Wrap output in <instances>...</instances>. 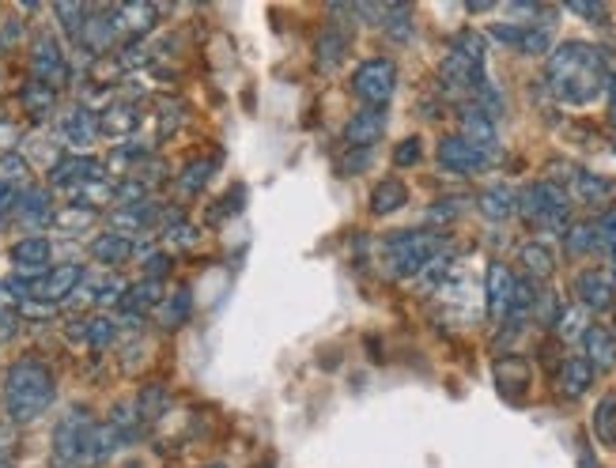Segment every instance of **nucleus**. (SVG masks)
Instances as JSON below:
<instances>
[{
    "label": "nucleus",
    "instance_id": "1",
    "mask_svg": "<svg viewBox=\"0 0 616 468\" xmlns=\"http://www.w3.org/2000/svg\"><path fill=\"white\" fill-rule=\"evenodd\" d=\"M544 76L563 106H590L605 95L616 68L609 53L590 46V42H560L544 61Z\"/></svg>",
    "mask_w": 616,
    "mask_h": 468
},
{
    "label": "nucleus",
    "instance_id": "2",
    "mask_svg": "<svg viewBox=\"0 0 616 468\" xmlns=\"http://www.w3.org/2000/svg\"><path fill=\"white\" fill-rule=\"evenodd\" d=\"M118 449V438L107 423H95L87 409H73L54 431L50 468H91L102 465Z\"/></svg>",
    "mask_w": 616,
    "mask_h": 468
},
{
    "label": "nucleus",
    "instance_id": "3",
    "mask_svg": "<svg viewBox=\"0 0 616 468\" xmlns=\"http://www.w3.org/2000/svg\"><path fill=\"white\" fill-rule=\"evenodd\" d=\"M54 404V374L39 359H20L4 374V412L12 423H34Z\"/></svg>",
    "mask_w": 616,
    "mask_h": 468
},
{
    "label": "nucleus",
    "instance_id": "4",
    "mask_svg": "<svg viewBox=\"0 0 616 468\" xmlns=\"http://www.w3.org/2000/svg\"><path fill=\"white\" fill-rule=\"evenodd\" d=\"M443 250H446V238L439 231H398V235H386L382 261L390 276L412 280V276H424L428 264L443 258Z\"/></svg>",
    "mask_w": 616,
    "mask_h": 468
},
{
    "label": "nucleus",
    "instance_id": "5",
    "mask_svg": "<svg viewBox=\"0 0 616 468\" xmlns=\"http://www.w3.org/2000/svg\"><path fill=\"white\" fill-rule=\"evenodd\" d=\"M484 65H488V42L480 31H457L451 50H446L439 76L454 91H477L484 84Z\"/></svg>",
    "mask_w": 616,
    "mask_h": 468
},
{
    "label": "nucleus",
    "instance_id": "6",
    "mask_svg": "<svg viewBox=\"0 0 616 468\" xmlns=\"http://www.w3.org/2000/svg\"><path fill=\"white\" fill-rule=\"evenodd\" d=\"M568 211H571L568 193L552 178L530 182L518 193V216L530 227H537V231H556V227H563V219H568Z\"/></svg>",
    "mask_w": 616,
    "mask_h": 468
},
{
    "label": "nucleus",
    "instance_id": "7",
    "mask_svg": "<svg viewBox=\"0 0 616 468\" xmlns=\"http://www.w3.org/2000/svg\"><path fill=\"white\" fill-rule=\"evenodd\" d=\"M352 91L367 110H386V102L398 91V65L390 57H371L352 73Z\"/></svg>",
    "mask_w": 616,
    "mask_h": 468
},
{
    "label": "nucleus",
    "instance_id": "8",
    "mask_svg": "<svg viewBox=\"0 0 616 468\" xmlns=\"http://www.w3.org/2000/svg\"><path fill=\"white\" fill-rule=\"evenodd\" d=\"M491 39L526 53V57H549L552 53V31L541 23H496L491 26Z\"/></svg>",
    "mask_w": 616,
    "mask_h": 468
},
{
    "label": "nucleus",
    "instance_id": "9",
    "mask_svg": "<svg viewBox=\"0 0 616 468\" xmlns=\"http://www.w3.org/2000/svg\"><path fill=\"white\" fill-rule=\"evenodd\" d=\"M435 155H439V166L454 174H477L484 166H491V159H496V152H484V148L469 144V140H462V137H443Z\"/></svg>",
    "mask_w": 616,
    "mask_h": 468
},
{
    "label": "nucleus",
    "instance_id": "10",
    "mask_svg": "<svg viewBox=\"0 0 616 468\" xmlns=\"http://www.w3.org/2000/svg\"><path fill=\"white\" fill-rule=\"evenodd\" d=\"M575 298L583 311H594V314L609 311L616 303V280L605 269H583L575 276Z\"/></svg>",
    "mask_w": 616,
    "mask_h": 468
},
{
    "label": "nucleus",
    "instance_id": "11",
    "mask_svg": "<svg viewBox=\"0 0 616 468\" xmlns=\"http://www.w3.org/2000/svg\"><path fill=\"white\" fill-rule=\"evenodd\" d=\"M31 68H34V79L46 87H57L68 79V61L65 53H61L57 39H50V34H42L39 42H34V53H31Z\"/></svg>",
    "mask_w": 616,
    "mask_h": 468
},
{
    "label": "nucleus",
    "instance_id": "12",
    "mask_svg": "<svg viewBox=\"0 0 616 468\" xmlns=\"http://www.w3.org/2000/svg\"><path fill=\"white\" fill-rule=\"evenodd\" d=\"M510 291H515V272L504 261L488 264V276H484V311L491 322H504L510 306Z\"/></svg>",
    "mask_w": 616,
    "mask_h": 468
},
{
    "label": "nucleus",
    "instance_id": "13",
    "mask_svg": "<svg viewBox=\"0 0 616 468\" xmlns=\"http://www.w3.org/2000/svg\"><path fill=\"white\" fill-rule=\"evenodd\" d=\"M382 132H386V113L382 110H356L348 118V126H345V140H348V148H359V152H371V148L382 140Z\"/></svg>",
    "mask_w": 616,
    "mask_h": 468
},
{
    "label": "nucleus",
    "instance_id": "14",
    "mask_svg": "<svg viewBox=\"0 0 616 468\" xmlns=\"http://www.w3.org/2000/svg\"><path fill=\"white\" fill-rule=\"evenodd\" d=\"M50 258H54V246L42 235L20 238V242L12 246V264L23 276H42V272H50Z\"/></svg>",
    "mask_w": 616,
    "mask_h": 468
},
{
    "label": "nucleus",
    "instance_id": "15",
    "mask_svg": "<svg viewBox=\"0 0 616 468\" xmlns=\"http://www.w3.org/2000/svg\"><path fill=\"white\" fill-rule=\"evenodd\" d=\"M571 189H575V197L583 200L586 208H605V211H609V205L616 200V178H609V174L575 171Z\"/></svg>",
    "mask_w": 616,
    "mask_h": 468
},
{
    "label": "nucleus",
    "instance_id": "16",
    "mask_svg": "<svg viewBox=\"0 0 616 468\" xmlns=\"http://www.w3.org/2000/svg\"><path fill=\"white\" fill-rule=\"evenodd\" d=\"M583 351H586V363L597 370H613L616 367V333L609 325H586L583 333Z\"/></svg>",
    "mask_w": 616,
    "mask_h": 468
},
{
    "label": "nucleus",
    "instance_id": "17",
    "mask_svg": "<svg viewBox=\"0 0 616 468\" xmlns=\"http://www.w3.org/2000/svg\"><path fill=\"white\" fill-rule=\"evenodd\" d=\"M50 182L54 185H95L102 182V163L99 159H87V155H68L54 163V171H50Z\"/></svg>",
    "mask_w": 616,
    "mask_h": 468
},
{
    "label": "nucleus",
    "instance_id": "18",
    "mask_svg": "<svg viewBox=\"0 0 616 468\" xmlns=\"http://www.w3.org/2000/svg\"><path fill=\"white\" fill-rule=\"evenodd\" d=\"M348 50H352V34H348V26H337V23H329L325 31L318 34V46H314V57H318V68H337L341 61L348 57Z\"/></svg>",
    "mask_w": 616,
    "mask_h": 468
},
{
    "label": "nucleus",
    "instance_id": "19",
    "mask_svg": "<svg viewBox=\"0 0 616 468\" xmlns=\"http://www.w3.org/2000/svg\"><path fill=\"white\" fill-rule=\"evenodd\" d=\"M556 385H560V393L568 396V401H579V396H583L590 385H594V367H590L583 356L563 359L560 374H556Z\"/></svg>",
    "mask_w": 616,
    "mask_h": 468
},
{
    "label": "nucleus",
    "instance_id": "20",
    "mask_svg": "<svg viewBox=\"0 0 616 468\" xmlns=\"http://www.w3.org/2000/svg\"><path fill=\"white\" fill-rule=\"evenodd\" d=\"M477 211L484 219H491V224H504V219L518 211V193L510 185H491V189H484L477 197Z\"/></svg>",
    "mask_w": 616,
    "mask_h": 468
},
{
    "label": "nucleus",
    "instance_id": "21",
    "mask_svg": "<svg viewBox=\"0 0 616 468\" xmlns=\"http://www.w3.org/2000/svg\"><path fill=\"white\" fill-rule=\"evenodd\" d=\"M121 295H126V284H121L118 276H99V280H80V287L73 291L76 303H95V306H110V303H121Z\"/></svg>",
    "mask_w": 616,
    "mask_h": 468
},
{
    "label": "nucleus",
    "instance_id": "22",
    "mask_svg": "<svg viewBox=\"0 0 616 468\" xmlns=\"http://www.w3.org/2000/svg\"><path fill=\"white\" fill-rule=\"evenodd\" d=\"M457 137L484 148V152H496V121L484 118L477 106H465L462 110V132H457Z\"/></svg>",
    "mask_w": 616,
    "mask_h": 468
},
{
    "label": "nucleus",
    "instance_id": "23",
    "mask_svg": "<svg viewBox=\"0 0 616 468\" xmlns=\"http://www.w3.org/2000/svg\"><path fill=\"white\" fill-rule=\"evenodd\" d=\"M61 132H65L68 144L87 148V144H95V137H99V118H95L87 106H76V110L65 113V121H61Z\"/></svg>",
    "mask_w": 616,
    "mask_h": 468
},
{
    "label": "nucleus",
    "instance_id": "24",
    "mask_svg": "<svg viewBox=\"0 0 616 468\" xmlns=\"http://www.w3.org/2000/svg\"><path fill=\"white\" fill-rule=\"evenodd\" d=\"M518 264L526 269V280H549L552 272H556V253L549 250L544 242H526L522 250H518Z\"/></svg>",
    "mask_w": 616,
    "mask_h": 468
},
{
    "label": "nucleus",
    "instance_id": "25",
    "mask_svg": "<svg viewBox=\"0 0 616 468\" xmlns=\"http://www.w3.org/2000/svg\"><path fill=\"white\" fill-rule=\"evenodd\" d=\"M163 284L160 280H140V284L126 287V295H121V306H126L129 314H148V311H160L163 303Z\"/></svg>",
    "mask_w": 616,
    "mask_h": 468
},
{
    "label": "nucleus",
    "instance_id": "26",
    "mask_svg": "<svg viewBox=\"0 0 616 468\" xmlns=\"http://www.w3.org/2000/svg\"><path fill=\"white\" fill-rule=\"evenodd\" d=\"M496 382L507 396H522V390H530V367L518 356H504L496 363Z\"/></svg>",
    "mask_w": 616,
    "mask_h": 468
},
{
    "label": "nucleus",
    "instance_id": "27",
    "mask_svg": "<svg viewBox=\"0 0 616 468\" xmlns=\"http://www.w3.org/2000/svg\"><path fill=\"white\" fill-rule=\"evenodd\" d=\"M409 205V189H404L401 178H382L371 193V211L375 216H393Z\"/></svg>",
    "mask_w": 616,
    "mask_h": 468
},
{
    "label": "nucleus",
    "instance_id": "28",
    "mask_svg": "<svg viewBox=\"0 0 616 468\" xmlns=\"http://www.w3.org/2000/svg\"><path fill=\"white\" fill-rule=\"evenodd\" d=\"M155 15H160V8L155 4H118L114 8L118 31H126V34H148L155 26Z\"/></svg>",
    "mask_w": 616,
    "mask_h": 468
},
{
    "label": "nucleus",
    "instance_id": "29",
    "mask_svg": "<svg viewBox=\"0 0 616 468\" xmlns=\"http://www.w3.org/2000/svg\"><path fill=\"white\" fill-rule=\"evenodd\" d=\"M91 253H95V261H102V264H126L129 258H133V238L121 235V231L99 235L91 242Z\"/></svg>",
    "mask_w": 616,
    "mask_h": 468
},
{
    "label": "nucleus",
    "instance_id": "30",
    "mask_svg": "<svg viewBox=\"0 0 616 468\" xmlns=\"http://www.w3.org/2000/svg\"><path fill=\"white\" fill-rule=\"evenodd\" d=\"M382 34L393 42H409L412 39V4H382Z\"/></svg>",
    "mask_w": 616,
    "mask_h": 468
},
{
    "label": "nucleus",
    "instance_id": "31",
    "mask_svg": "<svg viewBox=\"0 0 616 468\" xmlns=\"http://www.w3.org/2000/svg\"><path fill=\"white\" fill-rule=\"evenodd\" d=\"M20 102H23V110H28V118L42 121V118H50V110H54L57 91L46 84H39V79H31V84L20 91Z\"/></svg>",
    "mask_w": 616,
    "mask_h": 468
},
{
    "label": "nucleus",
    "instance_id": "32",
    "mask_svg": "<svg viewBox=\"0 0 616 468\" xmlns=\"http://www.w3.org/2000/svg\"><path fill=\"white\" fill-rule=\"evenodd\" d=\"M590 427H594V438L605 449H616V393H609V396H602V401H597L594 423H590Z\"/></svg>",
    "mask_w": 616,
    "mask_h": 468
},
{
    "label": "nucleus",
    "instance_id": "33",
    "mask_svg": "<svg viewBox=\"0 0 616 468\" xmlns=\"http://www.w3.org/2000/svg\"><path fill=\"white\" fill-rule=\"evenodd\" d=\"M73 337L87 340L91 348H110L114 337H118V325L110 317H84V322L73 325Z\"/></svg>",
    "mask_w": 616,
    "mask_h": 468
},
{
    "label": "nucleus",
    "instance_id": "34",
    "mask_svg": "<svg viewBox=\"0 0 616 468\" xmlns=\"http://www.w3.org/2000/svg\"><path fill=\"white\" fill-rule=\"evenodd\" d=\"M193 314V295L190 287H179L174 295H166L160 303V322L163 329H179V325H186V317Z\"/></svg>",
    "mask_w": 616,
    "mask_h": 468
},
{
    "label": "nucleus",
    "instance_id": "35",
    "mask_svg": "<svg viewBox=\"0 0 616 468\" xmlns=\"http://www.w3.org/2000/svg\"><path fill=\"white\" fill-rule=\"evenodd\" d=\"M563 250H568L571 258H583V253L597 250L594 224H571L568 231H563Z\"/></svg>",
    "mask_w": 616,
    "mask_h": 468
},
{
    "label": "nucleus",
    "instance_id": "36",
    "mask_svg": "<svg viewBox=\"0 0 616 468\" xmlns=\"http://www.w3.org/2000/svg\"><path fill=\"white\" fill-rule=\"evenodd\" d=\"M552 329H556V337H560V340L583 337V333H586V311H583V306H563Z\"/></svg>",
    "mask_w": 616,
    "mask_h": 468
},
{
    "label": "nucleus",
    "instance_id": "37",
    "mask_svg": "<svg viewBox=\"0 0 616 468\" xmlns=\"http://www.w3.org/2000/svg\"><path fill=\"white\" fill-rule=\"evenodd\" d=\"M216 171V159H197V163H190L186 171H182V189L186 193H201L208 185V178H213Z\"/></svg>",
    "mask_w": 616,
    "mask_h": 468
},
{
    "label": "nucleus",
    "instance_id": "38",
    "mask_svg": "<svg viewBox=\"0 0 616 468\" xmlns=\"http://www.w3.org/2000/svg\"><path fill=\"white\" fill-rule=\"evenodd\" d=\"M54 12H57V20L65 23V31L73 34V39H84V26H87V15H91V8H84V4H57Z\"/></svg>",
    "mask_w": 616,
    "mask_h": 468
},
{
    "label": "nucleus",
    "instance_id": "39",
    "mask_svg": "<svg viewBox=\"0 0 616 468\" xmlns=\"http://www.w3.org/2000/svg\"><path fill=\"white\" fill-rule=\"evenodd\" d=\"M20 208H23V216L28 219H50L54 216V205H50V193L46 189H28V193H20Z\"/></svg>",
    "mask_w": 616,
    "mask_h": 468
},
{
    "label": "nucleus",
    "instance_id": "40",
    "mask_svg": "<svg viewBox=\"0 0 616 468\" xmlns=\"http://www.w3.org/2000/svg\"><path fill=\"white\" fill-rule=\"evenodd\" d=\"M133 126H137L133 106H110V110L102 113V121H99V129H107V132H129Z\"/></svg>",
    "mask_w": 616,
    "mask_h": 468
},
{
    "label": "nucleus",
    "instance_id": "41",
    "mask_svg": "<svg viewBox=\"0 0 616 468\" xmlns=\"http://www.w3.org/2000/svg\"><path fill=\"white\" fill-rule=\"evenodd\" d=\"M560 311H563V303L556 298V291H537V303H533V317L541 325H556V317H560Z\"/></svg>",
    "mask_w": 616,
    "mask_h": 468
},
{
    "label": "nucleus",
    "instance_id": "42",
    "mask_svg": "<svg viewBox=\"0 0 616 468\" xmlns=\"http://www.w3.org/2000/svg\"><path fill=\"white\" fill-rule=\"evenodd\" d=\"M465 205H469V197H443V200H435V205H431L428 219H431V224H451V219L462 216Z\"/></svg>",
    "mask_w": 616,
    "mask_h": 468
},
{
    "label": "nucleus",
    "instance_id": "43",
    "mask_svg": "<svg viewBox=\"0 0 616 468\" xmlns=\"http://www.w3.org/2000/svg\"><path fill=\"white\" fill-rule=\"evenodd\" d=\"M594 235H597V246H605V250H616V208L602 211V216L594 219Z\"/></svg>",
    "mask_w": 616,
    "mask_h": 468
},
{
    "label": "nucleus",
    "instance_id": "44",
    "mask_svg": "<svg viewBox=\"0 0 616 468\" xmlns=\"http://www.w3.org/2000/svg\"><path fill=\"white\" fill-rule=\"evenodd\" d=\"M420 159H424V144H420V137H404L398 148H393V163L398 166H417Z\"/></svg>",
    "mask_w": 616,
    "mask_h": 468
},
{
    "label": "nucleus",
    "instance_id": "45",
    "mask_svg": "<svg viewBox=\"0 0 616 468\" xmlns=\"http://www.w3.org/2000/svg\"><path fill=\"white\" fill-rule=\"evenodd\" d=\"M568 12L583 15V20H605V12H609V8H605V4H568Z\"/></svg>",
    "mask_w": 616,
    "mask_h": 468
},
{
    "label": "nucleus",
    "instance_id": "46",
    "mask_svg": "<svg viewBox=\"0 0 616 468\" xmlns=\"http://www.w3.org/2000/svg\"><path fill=\"white\" fill-rule=\"evenodd\" d=\"M352 152H356V155H348L345 163H341V166H345V171L356 174V171H364V166L371 163V152H359V148H352Z\"/></svg>",
    "mask_w": 616,
    "mask_h": 468
},
{
    "label": "nucleus",
    "instance_id": "47",
    "mask_svg": "<svg viewBox=\"0 0 616 468\" xmlns=\"http://www.w3.org/2000/svg\"><path fill=\"white\" fill-rule=\"evenodd\" d=\"M166 235H171L179 246H193V238H197V231H193L190 224H179V227H174V231H166Z\"/></svg>",
    "mask_w": 616,
    "mask_h": 468
},
{
    "label": "nucleus",
    "instance_id": "48",
    "mask_svg": "<svg viewBox=\"0 0 616 468\" xmlns=\"http://www.w3.org/2000/svg\"><path fill=\"white\" fill-rule=\"evenodd\" d=\"M144 269H148V280H160L166 272V258H163V253H155V258H148Z\"/></svg>",
    "mask_w": 616,
    "mask_h": 468
},
{
    "label": "nucleus",
    "instance_id": "49",
    "mask_svg": "<svg viewBox=\"0 0 616 468\" xmlns=\"http://www.w3.org/2000/svg\"><path fill=\"white\" fill-rule=\"evenodd\" d=\"M15 205V193H12V185H8L4 178H0V216H4L8 208Z\"/></svg>",
    "mask_w": 616,
    "mask_h": 468
},
{
    "label": "nucleus",
    "instance_id": "50",
    "mask_svg": "<svg viewBox=\"0 0 616 468\" xmlns=\"http://www.w3.org/2000/svg\"><path fill=\"white\" fill-rule=\"evenodd\" d=\"M605 95H609V118H613V126H616V76L609 79V87H605Z\"/></svg>",
    "mask_w": 616,
    "mask_h": 468
},
{
    "label": "nucleus",
    "instance_id": "51",
    "mask_svg": "<svg viewBox=\"0 0 616 468\" xmlns=\"http://www.w3.org/2000/svg\"><path fill=\"white\" fill-rule=\"evenodd\" d=\"M0 468H12V457H8V443H4V435H0Z\"/></svg>",
    "mask_w": 616,
    "mask_h": 468
},
{
    "label": "nucleus",
    "instance_id": "52",
    "mask_svg": "<svg viewBox=\"0 0 616 468\" xmlns=\"http://www.w3.org/2000/svg\"><path fill=\"white\" fill-rule=\"evenodd\" d=\"M4 311H8V287L0 284V314H4Z\"/></svg>",
    "mask_w": 616,
    "mask_h": 468
},
{
    "label": "nucleus",
    "instance_id": "53",
    "mask_svg": "<svg viewBox=\"0 0 616 468\" xmlns=\"http://www.w3.org/2000/svg\"><path fill=\"white\" fill-rule=\"evenodd\" d=\"M609 276L616 280V250H609Z\"/></svg>",
    "mask_w": 616,
    "mask_h": 468
},
{
    "label": "nucleus",
    "instance_id": "54",
    "mask_svg": "<svg viewBox=\"0 0 616 468\" xmlns=\"http://www.w3.org/2000/svg\"><path fill=\"white\" fill-rule=\"evenodd\" d=\"M205 468H227V465H205Z\"/></svg>",
    "mask_w": 616,
    "mask_h": 468
},
{
    "label": "nucleus",
    "instance_id": "55",
    "mask_svg": "<svg viewBox=\"0 0 616 468\" xmlns=\"http://www.w3.org/2000/svg\"><path fill=\"white\" fill-rule=\"evenodd\" d=\"M613 333H616V325H613Z\"/></svg>",
    "mask_w": 616,
    "mask_h": 468
}]
</instances>
